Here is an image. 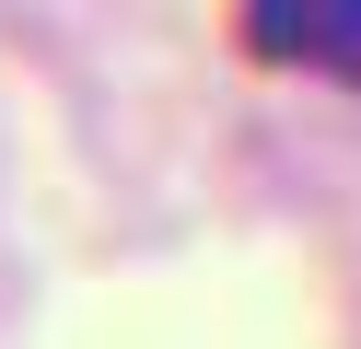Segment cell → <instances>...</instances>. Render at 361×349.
Segmentation results:
<instances>
[{
    "mask_svg": "<svg viewBox=\"0 0 361 349\" xmlns=\"http://www.w3.org/2000/svg\"><path fill=\"white\" fill-rule=\"evenodd\" d=\"M245 47L268 70L361 93V0H245Z\"/></svg>",
    "mask_w": 361,
    "mask_h": 349,
    "instance_id": "cell-1",
    "label": "cell"
}]
</instances>
